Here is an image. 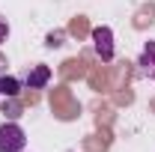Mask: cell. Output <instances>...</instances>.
Segmentation results:
<instances>
[{
    "label": "cell",
    "instance_id": "4",
    "mask_svg": "<svg viewBox=\"0 0 155 152\" xmlns=\"http://www.w3.org/2000/svg\"><path fill=\"white\" fill-rule=\"evenodd\" d=\"M137 66H140L143 75H149L155 81V42H146L143 45V54H140V63Z\"/></svg>",
    "mask_w": 155,
    "mask_h": 152
},
{
    "label": "cell",
    "instance_id": "2",
    "mask_svg": "<svg viewBox=\"0 0 155 152\" xmlns=\"http://www.w3.org/2000/svg\"><path fill=\"white\" fill-rule=\"evenodd\" d=\"M93 45H96V54L101 60H114V33H110V27H96L93 30Z\"/></svg>",
    "mask_w": 155,
    "mask_h": 152
},
{
    "label": "cell",
    "instance_id": "1",
    "mask_svg": "<svg viewBox=\"0 0 155 152\" xmlns=\"http://www.w3.org/2000/svg\"><path fill=\"white\" fill-rule=\"evenodd\" d=\"M27 134L18 122H0V152H21Z\"/></svg>",
    "mask_w": 155,
    "mask_h": 152
},
{
    "label": "cell",
    "instance_id": "3",
    "mask_svg": "<svg viewBox=\"0 0 155 152\" xmlns=\"http://www.w3.org/2000/svg\"><path fill=\"white\" fill-rule=\"evenodd\" d=\"M48 81H51V69L48 66H33L24 75V87L27 90H42V87H48Z\"/></svg>",
    "mask_w": 155,
    "mask_h": 152
},
{
    "label": "cell",
    "instance_id": "6",
    "mask_svg": "<svg viewBox=\"0 0 155 152\" xmlns=\"http://www.w3.org/2000/svg\"><path fill=\"white\" fill-rule=\"evenodd\" d=\"M6 36H9V24L0 18V42H6Z\"/></svg>",
    "mask_w": 155,
    "mask_h": 152
},
{
    "label": "cell",
    "instance_id": "5",
    "mask_svg": "<svg viewBox=\"0 0 155 152\" xmlns=\"http://www.w3.org/2000/svg\"><path fill=\"white\" fill-rule=\"evenodd\" d=\"M21 93V81L12 75H0V95H6V98H15Z\"/></svg>",
    "mask_w": 155,
    "mask_h": 152
},
{
    "label": "cell",
    "instance_id": "7",
    "mask_svg": "<svg viewBox=\"0 0 155 152\" xmlns=\"http://www.w3.org/2000/svg\"><path fill=\"white\" fill-rule=\"evenodd\" d=\"M3 114H9V116H18V104H15V101H12V104H9V107H6V104H3Z\"/></svg>",
    "mask_w": 155,
    "mask_h": 152
}]
</instances>
